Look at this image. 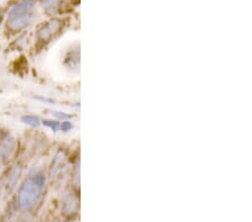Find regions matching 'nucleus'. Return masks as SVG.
Listing matches in <instances>:
<instances>
[{
    "label": "nucleus",
    "instance_id": "4",
    "mask_svg": "<svg viewBox=\"0 0 252 222\" xmlns=\"http://www.w3.org/2000/svg\"><path fill=\"white\" fill-rule=\"evenodd\" d=\"M44 125H46V126L50 127L53 131H56L59 129V123H56V121H50V120H44L43 121Z\"/></svg>",
    "mask_w": 252,
    "mask_h": 222
},
{
    "label": "nucleus",
    "instance_id": "3",
    "mask_svg": "<svg viewBox=\"0 0 252 222\" xmlns=\"http://www.w3.org/2000/svg\"><path fill=\"white\" fill-rule=\"evenodd\" d=\"M23 121H25V124L31 125V126H32V127H37L38 125H39L38 118H36V117H32V116H26V117H24Z\"/></svg>",
    "mask_w": 252,
    "mask_h": 222
},
{
    "label": "nucleus",
    "instance_id": "5",
    "mask_svg": "<svg viewBox=\"0 0 252 222\" xmlns=\"http://www.w3.org/2000/svg\"><path fill=\"white\" fill-rule=\"evenodd\" d=\"M72 126H71V124H67V123H64L62 126H61V128L63 129V130H66V129H68V128H71Z\"/></svg>",
    "mask_w": 252,
    "mask_h": 222
},
{
    "label": "nucleus",
    "instance_id": "2",
    "mask_svg": "<svg viewBox=\"0 0 252 222\" xmlns=\"http://www.w3.org/2000/svg\"><path fill=\"white\" fill-rule=\"evenodd\" d=\"M32 2L31 0H25V1L20 2L10 11L9 17H8V25L11 30H22L30 24L32 19Z\"/></svg>",
    "mask_w": 252,
    "mask_h": 222
},
{
    "label": "nucleus",
    "instance_id": "1",
    "mask_svg": "<svg viewBox=\"0 0 252 222\" xmlns=\"http://www.w3.org/2000/svg\"><path fill=\"white\" fill-rule=\"evenodd\" d=\"M45 179L42 174L31 176L24 182L18 193V205L23 210H30L37 203Z\"/></svg>",
    "mask_w": 252,
    "mask_h": 222
}]
</instances>
